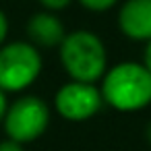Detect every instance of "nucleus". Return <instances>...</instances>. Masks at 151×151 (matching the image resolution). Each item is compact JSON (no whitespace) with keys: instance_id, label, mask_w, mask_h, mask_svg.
Masks as SVG:
<instances>
[{"instance_id":"f257e3e1","label":"nucleus","mask_w":151,"mask_h":151,"mask_svg":"<svg viewBox=\"0 0 151 151\" xmlns=\"http://www.w3.org/2000/svg\"><path fill=\"white\" fill-rule=\"evenodd\" d=\"M104 106L132 114L151 106V73L137 60H122L108 66L99 81Z\"/></svg>"},{"instance_id":"1a4fd4ad","label":"nucleus","mask_w":151,"mask_h":151,"mask_svg":"<svg viewBox=\"0 0 151 151\" xmlns=\"http://www.w3.org/2000/svg\"><path fill=\"white\" fill-rule=\"evenodd\" d=\"M73 2V0H40V4L50 11V13H58V11H64L68 4Z\"/></svg>"},{"instance_id":"6e6552de","label":"nucleus","mask_w":151,"mask_h":151,"mask_svg":"<svg viewBox=\"0 0 151 151\" xmlns=\"http://www.w3.org/2000/svg\"><path fill=\"white\" fill-rule=\"evenodd\" d=\"M79 4L91 13H106L114 9L116 4H120V0H79Z\"/></svg>"},{"instance_id":"39448f33","label":"nucleus","mask_w":151,"mask_h":151,"mask_svg":"<svg viewBox=\"0 0 151 151\" xmlns=\"http://www.w3.org/2000/svg\"><path fill=\"white\" fill-rule=\"evenodd\" d=\"M104 106L101 91L93 83L68 81L54 95V110L60 118L68 122L91 120Z\"/></svg>"},{"instance_id":"4468645a","label":"nucleus","mask_w":151,"mask_h":151,"mask_svg":"<svg viewBox=\"0 0 151 151\" xmlns=\"http://www.w3.org/2000/svg\"><path fill=\"white\" fill-rule=\"evenodd\" d=\"M145 141H147V145L151 147V120H149L147 126H145Z\"/></svg>"},{"instance_id":"7ed1b4c3","label":"nucleus","mask_w":151,"mask_h":151,"mask_svg":"<svg viewBox=\"0 0 151 151\" xmlns=\"http://www.w3.org/2000/svg\"><path fill=\"white\" fill-rule=\"evenodd\" d=\"M42 66V54L29 42L0 46V89L4 93L25 91L37 81Z\"/></svg>"},{"instance_id":"ddd939ff","label":"nucleus","mask_w":151,"mask_h":151,"mask_svg":"<svg viewBox=\"0 0 151 151\" xmlns=\"http://www.w3.org/2000/svg\"><path fill=\"white\" fill-rule=\"evenodd\" d=\"M6 110H9V99H6V93H4L2 89H0V122L4 120Z\"/></svg>"},{"instance_id":"f8f14e48","label":"nucleus","mask_w":151,"mask_h":151,"mask_svg":"<svg viewBox=\"0 0 151 151\" xmlns=\"http://www.w3.org/2000/svg\"><path fill=\"white\" fill-rule=\"evenodd\" d=\"M141 62H143V66L151 73V40H149V42L145 44V48H143V60H141Z\"/></svg>"},{"instance_id":"9d476101","label":"nucleus","mask_w":151,"mask_h":151,"mask_svg":"<svg viewBox=\"0 0 151 151\" xmlns=\"http://www.w3.org/2000/svg\"><path fill=\"white\" fill-rule=\"evenodd\" d=\"M6 35H9V19H6V15L2 11H0V46H4Z\"/></svg>"},{"instance_id":"9b49d317","label":"nucleus","mask_w":151,"mask_h":151,"mask_svg":"<svg viewBox=\"0 0 151 151\" xmlns=\"http://www.w3.org/2000/svg\"><path fill=\"white\" fill-rule=\"evenodd\" d=\"M0 151H25V149H23V145H21V143L6 139V141L0 143Z\"/></svg>"},{"instance_id":"423d86ee","label":"nucleus","mask_w":151,"mask_h":151,"mask_svg":"<svg viewBox=\"0 0 151 151\" xmlns=\"http://www.w3.org/2000/svg\"><path fill=\"white\" fill-rule=\"evenodd\" d=\"M118 31L130 42L151 40V0H124L116 13Z\"/></svg>"},{"instance_id":"0eeeda50","label":"nucleus","mask_w":151,"mask_h":151,"mask_svg":"<svg viewBox=\"0 0 151 151\" xmlns=\"http://www.w3.org/2000/svg\"><path fill=\"white\" fill-rule=\"evenodd\" d=\"M27 37L29 44L37 50H52L60 48V44L66 37V29L56 13L40 11L27 21Z\"/></svg>"},{"instance_id":"20e7f679","label":"nucleus","mask_w":151,"mask_h":151,"mask_svg":"<svg viewBox=\"0 0 151 151\" xmlns=\"http://www.w3.org/2000/svg\"><path fill=\"white\" fill-rule=\"evenodd\" d=\"M6 139L21 145L40 139L50 124V108L37 95H23L9 104L6 116L2 120Z\"/></svg>"},{"instance_id":"f03ea898","label":"nucleus","mask_w":151,"mask_h":151,"mask_svg":"<svg viewBox=\"0 0 151 151\" xmlns=\"http://www.w3.org/2000/svg\"><path fill=\"white\" fill-rule=\"evenodd\" d=\"M60 64L70 81L97 85L108 70V50L104 40L89 29L66 33L58 48Z\"/></svg>"}]
</instances>
